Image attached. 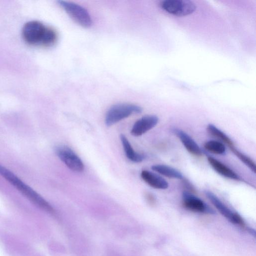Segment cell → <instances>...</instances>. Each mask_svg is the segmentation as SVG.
Masks as SVG:
<instances>
[{
	"label": "cell",
	"instance_id": "18",
	"mask_svg": "<svg viewBox=\"0 0 256 256\" xmlns=\"http://www.w3.org/2000/svg\"><path fill=\"white\" fill-rule=\"evenodd\" d=\"M146 198L148 202L150 204H152L154 202L153 198L150 195H147Z\"/></svg>",
	"mask_w": 256,
	"mask_h": 256
},
{
	"label": "cell",
	"instance_id": "12",
	"mask_svg": "<svg viewBox=\"0 0 256 256\" xmlns=\"http://www.w3.org/2000/svg\"><path fill=\"white\" fill-rule=\"evenodd\" d=\"M207 159L212 168L220 175L232 180H241L236 172L221 162L210 156H208Z\"/></svg>",
	"mask_w": 256,
	"mask_h": 256
},
{
	"label": "cell",
	"instance_id": "13",
	"mask_svg": "<svg viewBox=\"0 0 256 256\" xmlns=\"http://www.w3.org/2000/svg\"><path fill=\"white\" fill-rule=\"evenodd\" d=\"M120 139L125 154L128 160L134 162H140L143 161L144 156L134 150L130 143L124 134H120Z\"/></svg>",
	"mask_w": 256,
	"mask_h": 256
},
{
	"label": "cell",
	"instance_id": "8",
	"mask_svg": "<svg viewBox=\"0 0 256 256\" xmlns=\"http://www.w3.org/2000/svg\"><path fill=\"white\" fill-rule=\"evenodd\" d=\"M182 200L184 206L191 211L202 213L213 212V210L204 201L188 192H183Z\"/></svg>",
	"mask_w": 256,
	"mask_h": 256
},
{
	"label": "cell",
	"instance_id": "4",
	"mask_svg": "<svg viewBox=\"0 0 256 256\" xmlns=\"http://www.w3.org/2000/svg\"><path fill=\"white\" fill-rule=\"evenodd\" d=\"M58 2L76 23L84 28L91 26L92 18L88 12L84 8L76 3L68 1L59 0Z\"/></svg>",
	"mask_w": 256,
	"mask_h": 256
},
{
	"label": "cell",
	"instance_id": "3",
	"mask_svg": "<svg viewBox=\"0 0 256 256\" xmlns=\"http://www.w3.org/2000/svg\"><path fill=\"white\" fill-rule=\"evenodd\" d=\"M142 108L131 104H118L112 106L108 110L105 117V124L108 126H112L133 114H139Z\"/></svg>",
	"mask_w": 256,
	"mask_h": 256
},
{
	"label": "cell",
	"instance_id": "7",
	"mask_svg": "<svg viewBox=\"0 0 256 256\" xmlns=\"http://www.w3.org/2000/svg\"><path fill=\"white\" fill-rule=\"evenodd\" d=\"M204 194L223 216L234 224L241 226L244 225V222L242 217L238 214L232 211L214 194L209 190H205Z\"/></svg>",
	"mask_w": 256,
	"mask_h": 256
},
{
	"label": "cell",
	"instance_id": "11",
	"mask_svg": "<svg viewBox=\"0 0 256 256\" xmlns=\"http://www.w3.org/2000/svg\"><path fill=\"white\" fill-rule=\"evenodd\" d=\"M140 176L144 182L154 188L165 190L168 187V184L164 178L150 171L143 170Z\"/></svg>",
	"mask_w": 256,
	"mask_h": 256
},
{
	"label": "cell",
	"instance_id": "14",
	"mask_svg": "<svg viewBox=\"0 0 256 256\" xmlns=\"http://www.w3.org/2000/svg\"><path fill=\"white\" fill-rule=\"evenodd\" d=\"M151 168L154 172L169 178L176 179L183 178L182 174L180 172L168 166L154 164L152 166Z\"/></svg>",
	"mask_w": 256,
	"mask_h": 256
},
{
	"label": "cell",
	"instance_id": "10",
	"mask_svg": "<svg viewBox=\"0 0 256 256\" xmlns=\"http://www.w3.org/2000/svg\"><path fill=\"white\" fill-rule=\"evenodd\" d=\"M173 131L189 152L196 156L202 155V152L199 146L188 134L177 128L174 129Z\"/></svg>",
	"mask_w": 256,
	"mask_h": 256
},
{
	"label": "cell",
	"instance_id": "17",
	"mask_svg": "<svg viewBox=\"0 0 256 256\" xmlns=\"http://www.w3.org/2000/svg\"><path fill=\"white\" fill-rule=\"evenodd\" d=\"M234 154L246 164L254 173L256 172V166L254 162L248 156L236 150L234 146L230 148Z\"/></svg>",
	"mask_w": 256,
	"mask_h": 256
},
{
	"label": "cell",
	"instance_id": "9",
	"mask_svg": "<svg viewBox=\"0 0 256 256\" xmlns=\"http://www.w3.org/2000/svg\"><path fill=\"white\" fill-rule=\"evenodd\" d=\"M158 122V118L155 115H146L142 116L133 125L130 133L135 136L145 134L154 128Z\"/></svg>",
	"mask_w": 256,
	"mask_h": 256
},
{
	"label": "cell",
	"instance_id": "5",
	"mask_svg": "<svg viewBox=\"0 0 256 256\" xmlns=\"http://www.w3.org/2000/svg\"><path fill=\"white\" fill-rule=\"evenodd\" d=\"M160 6L167 12L178 16L189 15L196 9L195 4L188 0H164Z\"/></svg>",
	"mask_w": 256,
	"mask_h": 256
},
{
	"label": "cell",
	"instance_id": "2",
	"mask_svg": "<svg viewBox=\"0 0 256 256\" xmlns=\"http://www.w3.org/2000/svg\"><path fill=\"white\" fill-rule=\"evenodd\" d=\"M0 175L34 204L50 214H55V210L46 200L14 173L1 165Z\"/></svg>",
	"mask_w": 256,
	"mask_h": 256
},
{
	"label": "cell",
	"instance_id": "15",
	"mask_svg": "<svg viewBox=\"0 0 256 256\" xmlns=\"http://www.w3.org/2000/svg\"><path fill=\"white\" fill-rule=\"evenodd\" d=\"M206 130L209 134L226 144L230 148L234 146V143L231 139L213 124H209L207 126Z\"/></svg>",
	"mask_w": 256,
	"mask_h": 256
},
{
	"label": "cell",
	"instance_id": "1",
	"mask_svg": "<svg viewBox=\"0 0 256 256\" xmlns=\"http://www.w3.org/2000/svg\"><path fill=\"white\" fill-rule=\"evenodd\" d=\"M22 35L28 44L44 46L53 44L57 38L56 33L54 29L36 20L25 24L22 28Z\"/></svg>",
	"mask_w": 256,
	"mask_h": 256
},
{
	"label": "cell",
	"instance_id": "6",
	"mask_svg": "<svg viewBox=\"0 0 256 256\" xmlns=\"http://www.w3.org/2000/svg\"><path fill=\"white\" fill-rule=\"evenodd\" d=\"M59 158L72 170L81 172L84 169V164L80 158L68 146H59L55 149Z\"/></svg>",
	"mask_w": 256,
	"mask_h": 256
},
{
	"label": "cell",
	"instance_id": "16",
	"mask_svg": "<svg viewBox=\"0 0 256 256\" xmlns=\"http://www.w3.org/2000/svg\"><path fill=\"white\" fill-rule=\"evenodd\" d=\"M204 147L208 151L216 154H224L226 153V146L223 143L215 140H210L206 142Z\"/></svg>",
	"mask_w": 256,
	"mask_h": 256
}]
</instances>
